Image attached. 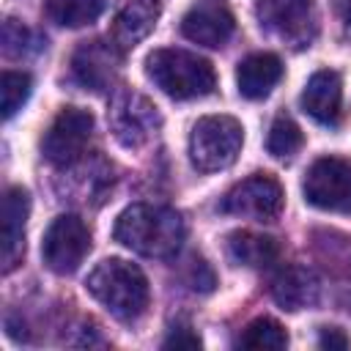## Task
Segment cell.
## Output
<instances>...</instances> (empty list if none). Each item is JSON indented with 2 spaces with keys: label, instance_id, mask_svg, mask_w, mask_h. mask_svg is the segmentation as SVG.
I'll return each instance as SVG.
<instances>
[{
  "label": "cell",
  "instance_id": "2",
  "mask_svg": "<svg viewBox=\"0 0 351 351\" xmlns=\"http://www.w3.org/2000/svg\"><path fill=\"white\" fill-rule=\"evenodd\" d=\"M85 288L118 321H134V318H140L145 313V307H148V299H151L145 274L134 263H129L123 258H107V261H101L88 274Z\"/></svg>",
  "mask_w": 351,
  "mask_h": 351
},
{
  "label": "cell",
  "instance_id": "22",
  "mask_svg": "<svg viewBox=\"0 0 351 351\" xmlns=\"http://www.w3.org/2000/svg\"><path fill=\"white\" fill-rule=\"evenodd\" d=\"M33 80L27 71H3L0 77V99H3V118H11L30 96Z\"/></svg>",
  "mask_w": 351,
  "mask_h": 351
},
{
  "label": "cell",
  "instance_id": "17",
  "mask_svg": "<svg viewBox=\"0 0 351 351\" xmlns=\"http://www.w3.org/2000/svg\"><path fill=\"white\" fill-rule=\"evenodd\" d=\"M282 80V60L271 52H255L247 55L236 69L239 93L244 99H263L271 93V88Z\"/></svg>",
  "mask_w": 351,
  "mask_h": 351
},
{
  "label": "cell",
  "instance_id": "24",
  "mask_svg": "<svg viewBox=\"0 0 351 351\" xmlns=\"http://www.w3.org/2000/svg\"><path fill=\"white\" fill-rule=\"evenodd\" d=\"M186 285L192 291H203L208 293L214 285H217V277L211 271V266L203 261V258H192L189 261V269H186Z\"/></svg>",
  "mask_w": 351,
  "mask_h": 351
},
{
  "label": "cell",
  "instance_id": "23",
  "mask_svg": "<svg viewBox=\"0 0 351 351\" xmlns=\"http://www.w3.org/2000/svg\"><path fill=\"white\" fill-rule=\"evenodd\" d=\"M30 44H36V38L22 22H16V19H5L3 22V49H5V55H11V58L30 55L36 49Z\"/></svg>",
  "mask_w": 351,
  "mask_h": 351
},
{
  "label": "cell",
  "instance_id": "15",
  "mask_svg": "<svg viewBox=\"0 0 351 351\" xmlns=\"http://www.w3.org/2000/svg\"><path fill=\"white\" fill-rule=\"evenodd\" d=\"M340 107H343V85L337 71L329 69L315 71L302 90V110L313 121L324 126H335L340 121Z\"/></svg>",
  "mask_w": 351,
  "mask_h": 351
},
{
  "label": "cell",
  "instance_id": "27",
  "mask_svg": "<svg viewBox=\"0 0 351 351\" xmlns=\"http://www.w3.org/2000/svg\"><path fill=\"white\" fill-rule=\"evenodd\" d=\"M335 11H337L340 22L351 30V0H335Z\"/></svg>",
  "mask_w": 351,
  "mask_h": 351
},
{
  "label": "cell",
  "instance_id": "8",
  "mask_svg": "<svg viewBox=\"0 0 351 351\" xmlns=\"http://www.w3.org/2000/svg\"><path fill=\"white\" fill-rule=\"evenodd\" d=\"M258 19L271 36L291 44L293 49L310 47L318 33L313 0H258Z\"/></svg>",
  "mask_w": 351,
  "mask_h": 351
},
{
  "label": "cell",
  "instance_id": "20",
  "mask_svg": "<svg viewBox=\"0 0 351 351\" xmlns=\"http://www.w3.org/2000/svg\"><path fill=\"white\" fill-rule=\"evenodd\" d=\"M239 346L241 348H258V351L261 348L263 351H280L288 346V335L274 318H255L239 335Z\"/></svg>",
  "mask_w": 351,
  "mask_h": 351
},
{
  "label": "cell",
  "instance_id": "10",
  "mask_svg": "<svg viewBox=\"0 0 351 351\" xmlns=\"http://www.w3.org/2000/svg\"><path fill=\"white\" fill-rule=\"evenodd\" d=\"M225 214L250 217L258 222H274L282 211V186L266 173H255L230 186L219 203Z\"/></svg>",
  "mask_w": 351,
  "mask_h": 351
},
{
  "label": "cell",
  "instance_id": "18",
  "mask_svg": "<svg viewBox=\"0 0 351 351\" xmlns=\"http://www.w3.org/2000/svg\"><path fill=\"white\" fill-rule=\"evenodd\" d=\"M228 258L239 266L263 269L280 258V244L271 236L252 233V230H233L228 236Z\"/></svg>",
  "mask_w": 351,
  "mask_h": 351
},
{
  "label": "cell",
  "instance_id": "11",
  "mask_svg": "<svg viewBox=\"0 0 351 351\" xmlns=\"http://www.w3.org/2000/svg\"><path fill=\"white\" fill-rule=\"evenodd\" d=\"M121 49L112 41H82L71 55V74L88 90H110L118 80Z\"/></svg>",
  "mask_w": 351,
  "mask_h": 351
},
{
  "label": "cell",
  "instance_id": "14",
  "mask_svg": "<svg viewBox=\"0 0 351 351\" xmlns=\"http://www.w3.org/2000/svg\"><path fill=\"white\" fill-rule=\"evenodd\" d=\"M156 19H159V0H123L115 11L110 41L121 52H126L154 30Z\"/></svg>",
  "mask_w": 351,
  "mask_h": 351
},
{
  "label": "cell",
  "instance_id": "1",
  "mask_svg": "<svg viewBox=\"0 0 351 351\" xmlns=\"http://www.w3.org/2000/svg\"><path fill=\"white\" fill-rule=\"evenodd\" d=\"M115 241L145 258H173L186 236L184 219L170 206L132 203L123 208L112 228Z\"/></svg>",
  "mask_w": 351,
  "mask_h": 351
},
{
  "label": "cell",
  "instance_id": "4",
  "mask_svg": "<svg viewBox=\"0 0 351 351\" xmlns=\"http://www.w3.org/2000/svg\"><path fill=\"white\" fill-rule=\"evenodd\" d=\"M244 143V129L230 115H206L192 126L189 159L200 173L225 170L236 162Z\"/></svg>",
  "mask_w": 351,
  "mask_h": 351
},
{
  "label": "cell",
  "instance_id": "19",
  "mask_svg": "<svg viewBox=\"0 0 351 351\" xmlns=\"http://www.w3.org/2000/svg\"><path fill=\"white\" fill-rule=\"evenodd\" d=\"M107 0H47V16L63 27H82L99 19Z\"/></svg>",
  "mask_w": 351,
  "mask_h": 351
},
{
  "label": "cell",
  "instance_id": "26",
  "mask_svg": "<svg viewBox=\"0 0 351 351\" xmlns=\"http://www.w3.org/2000/svg\"><path fill=\"white\" fill-rule=\"evenodd\" d=\"M348 337H346V332L343 329H337V326H324L321 329V335H318V346L321 348H329V351H335V348H348Z\"/></svg>",
  "mask_w": 351,
  "mask_h": 351
},
{
  "label": "cell",
  "instance_id": "13",
  "mask_svg": "<svg viewBox=\"0 0 351 351\" xmlns=\"http://www.w3.org/2000/svg\"><path fill=\"white\" fill-rule=\"evenodd\" d=\"M30 214V195L22 186L3 192V271H14L25 255V222Z\"/></svg>",
  "mask_w": 351,
  "mask_h": 351
},
{
  "label": "cell",
  "instance_id": "5",
  "mask_svg": "<svg viewBox=\"0 0 351 351\" xmlns=\"http://www.w3.org/2000/svg\"><path fill=\"white\" fill-rule=\"evenodd\" d=\"M107 123L123 148H143L162 126L159 110L151 99L132 88H115L107 110Z\"/></svg>",
  "mask_w": 351,
  "mask_h": 351
},
{
  "label": "cell",
  "instance_id": "12",
  "mask_svg": "<svg viewBox=\"0 0 351 351\" xmlns=\"http://www.w3.org/2000/svg\"><path fill=\"white\" fill-rule=\"evenodd\" d=\"M236 30V19L219 0H200L181 19L184 38L203 47H222Z\"/></svg>",
  "mask_w": 351,
  "mask_h": 351
},
{
  "label": "cell",
  "instance_id": "3",
  "mask_svg": "<svg viewBox=\"0 0 351 351\" xmlns=\"http://www.w3.org/2000/svg\"><path fill=\"white\" fill-rule=\"evenodd\" d=\"M145 71L162 93L178 101L208 96L217 88L214 66L206 58L186 49H176V47L154 49L145 60Z\"/></svg>",
  "mask_w": 351,
  "mask_h": 351
},
{
  "label": "cell",
  "instance_id": "7",
  "mask_svg": "<svg viewBox=\"0 0 351 351\" xmlns=\"http://www.w3.org/2000/svg\"><path fill=\"white\" fill-rule=\"evenodd\" d=\"M90 134H93V115L82 107H63L41 140V154L55 167H71L74 162L82 159Z\"/></svg>",
  "mask_w": 351,
  "mask_h": 351
},
{
  "label": "cell",
  "instance_id": "16",
  "mask_svg": "<svg viewBox=\"0 0 351 351\" xmlns=\"http://www.w3.org/2000/svg\"><path fill=\"white\" fill-rule=\"evenodd\" d=\"M318 291H321L318 277L304 266H285L271 280V299L288 313H296V310L315 304Z\"/></svg>",
  "mask_w": 351,
  "mask_h": 351
},
{
  "label": "cell",
  "instance_id": "25",
  "mask_svg": "<svg viewBox=\"0 0 351 351\" xmlns=\"http://www.w3.org/2000/svg\"><path fill=\"white\" fill-rule=\"evenodd\" d=\"M165 348H200V337L189 326H173V332L162 343Z\"/></svg>",
  "mask_w": 351,
  "mask_h": 351
},
{
  "label": "cell",
  "instance_id": "9",
  "mask_svg": "<svg viewBox=\"0 0 351 351\" xmlns=\"http://www.w3.org/2000/svg\"><path fill=\"white\" fill-rule=\"evenodd\" d=\"M90 250V230L77 214H60L52 219V225L44 233L41 241V258L49 271L55 274H71L80 269Z\"/></svg>",
  "mask_w": 351,
  "mask_h": 351
},
{
  "label": "cell",
  "instance_id": "6",
  "mask_svg": "<svg viewBox=\"0 0 351 351\" xmlns=\"http://www.w3.org/2000/svg\"><path fill=\"white\" fill-rule=\"evenodd\" d=\"M304 200L321 211L351 214V159L321 156L310 165L304 184Z\"/></svg>",
  "mask_w": 351,
  "mask_h": 351
},
{
  "label": "cell",
  "instance_id": "21",
  "mask_svg": "<svg viewBox=\"0 0 351 351\" xmlns=\"http://www.w3.org/2000/svg\"><path fill=\"white\" fill-rule=\"evenodd\" d=\"M304 137H302V129L288 118V115H280L274 118L271 129H269V137H266V148L271 156L277 159H288L293 156L299 148H302Z\"/></svg>",
  "mask_w": 351,
  "mask_h": 351
}]
</instances>
